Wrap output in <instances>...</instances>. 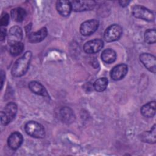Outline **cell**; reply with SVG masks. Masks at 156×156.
I'll return each mask as SVG.
<instances>
[{
  "instance_id": "cell-20",
  "label": "cell",
  "mask_w": 156,
  "mask_h": 156,
  "mask_svg": "<svg viewBox=\"0 0 156 156\" xmlns=\"http://www.w3.org/2000/svg\"><path fill=\"white\" fill-rule=\"evenodd\" d=\"M102 60L108 64L112 63L116 60V52L112 49L108 48L104 50L101 54Z\"/></svg>"
},
{
  "instance_id": "cell-14",
  "label": "cell",
  "mask_w": 156,
  "mask_h": 156,
  "mask_svg": "<svg viewBox=\"0 0 156 156\" xmlns=\"http://www.w3.org/2000/svg\"><path fill=\"white\" fill-rule=\"evenodd\" d=\"M60 116L62 121L66 124H71L75 120L73 111L67 107H63L60 110Z\"/></svg>"
},
{
  "instance_id": "cell-16",
  "label": "cell",
  "mask_w": 156,
  "mask_h": 156,
  "mask_svg": "<svg viewBox=\"0 0 156 156\" xmlns=\"http://www.w3.org/2000/svg\"><path fill=\"white\" fill-rule=\"evenodd\" d=\"M155 112L156 105L154 101L144 104L141 108V113L144 117L152 118L155 116Z\"/></svg>"
},
{
  "instance_id": "cell-25",
  "label": "cell",
  "mask_w": 156,
  "mask_h": 156,
  "mask_svg": "<svg viewBox=\"0 0 156 156\" xmlns=\"http://www.w3.org/2000/svg\"><path fill=\"white\" fill-rule=\"evenodd\" d=\"M6 34H7V31H6L5 29L1 28V35H0V38H1V41L4 40V39L5 38V37H6Z\"/></svg>"
},
{
  "instance_id": "cell-21",
  "label": "cell",
  "mask_w": 156,
  "mask_h": 156,
  "mask_svg": "<svg viewBox=\"0 0 156 156\" xmlns=\"http://www.w3.org/2000/svg\"><path fill=\"white\" fill-rule=\"evenodd\" d=\"M108 85V79L105 77H101L98 79L94 83L93 87L94 90L98 92L104 91Z\"/></svg>"
},
{
  "instance_id": "cell-18",
  "label": "cell",
  "mask_w": 156,
  "mask_h": 156,
  "mask_svg": "<svg viewBox=\"0 0 156 156\" xmlns=\"http://www.w3.org/2000/svg\"><path fill=\"white\" fill-rule=\"evenodd\" d=\"M155 124L153 126L150 131H145L140 135V138L143 142L150 144L155 143Z\"/></svg>"
},
{
  "instance_id": "cell-4",
  "label": "cell",
  "mask_w": 156,
  "mask_h": 156,
  "mask_svg": "<svg viewBox=\"0 0 156 156\" xmlns=\"http://www.w3.org/2000/svg\"><path fill=\"white\" fill-rule=\"evenodd\" d=\"M132 13L135 18L147 21H152L155 19L154 14L151 10L140 5H134L132 9Z\"/></svg>"
},
{
  "instance_id": "cell-1",
  "label": "cell",
  "mask_w": 156,
  "mask_h": 156,
  "mask_svg": "<svg viewBox=\"0 0 156 156\" xmlns=\"http://www.w3.org/2000/svg\"><path fill=\"white\" fill-rule=\"evenodd\" d=\"M32 55L30 51H27L15 61L11 71L13 76L18 77L26 74L28 70Z\"/></svg>"
},
{
  "instance_id": "cell-10",
  "label": "cell",
  "mask_w": 156,
  "mask_h": 156,
  "mask_svg": "<svg viewBox=\"0 0 156 156\" xmlns=\"http://www.w3.org/2000/svg\"><path fill=\"white\" fill-rule=\"evenodd\" d=\"M104 46V41L101 39L90 40L83 45V50L87 54H94L101 50Z\"/></svg>"
},
{
  "instance_id": "cell-12",
  "label": "cell",
  "mask_w": 156,
  "mask_h": 156,
  "mask_svg": "<svg viewBox=\"0 0 156 156\" xmlns=\"http://www.w3.org/2000/svg\"><path fill=\"white\" fill-rule=\"evenodd\" d=\"M23 141V135L18 132H14L9 135L7 139V144L10 149L16 150L21 146Z\"/></svg>"
},
{
  "instance_id": "cell-5",
  "label": "cell",
  "mask_w": 156,
  "mask_h": 156,
  "mask_svg": "<svg viewBox=\"0 0 156 156\" xmlns=\"http://www.w3.org/2000/svg\"><path fill=\"white\" fill-rule=\"evenodd\" d=\"M122 34V29L119 25L112 24L105 30L104 38L107 42H113L119 39Z\"/></svg>"
},
{
  "instance_id": "cell-15",
  "label": "cell",
  "mask_w": 156,
  "mask_h": 156,
  "mask_svg": "<svg viewBox=\"0 0 156 156\" xmlns=\"http://www.w3.org/2000/svg\"><path fill=\"white\" fill-rule=\"evenodd\" d=\"M48 34L46 27H43L40 30L32 32L29 35V41L30 43H38L43 40Z\"/></svg>"
},
{
  "instance_id": "cell-8",
  "label": "cell",
  "mask_w": 156,
  "mask_h": 156,
  "mask_svg": "<svg viewBox=\"0 0 156 156\" xmlns=\"http://www.w3.org/2000/svg\"><path fill=\"white\" fill-rule=\"evenodd\" d=\"M23 36L21 28L18 26H12L8 33V43L10 46L21 42Z\"/></svg>"
},
{
  "instance_id": "cell-19",
  "label": "cell",
  "mask_w": 156,
  "mask_h": 156,
  "mask_svg": "<svg viewBox=\"0 0 156 156\" xmlns=\"http://www.w3.org/2000/svg\"><path fill=\"white\" fill-rule=\"evenodd\" d=\"M26 10L21 7H16L13 9L10 12L12 19L16 22L23 21L26 16Z\"/></svg>"
},
{
  "instance_id": "cell-11",
  "label": "cell",
  "mask_w": 156,
  "mask_h": 156,
  "mask_svg": "<svg viewBox=\"0 0 156 156\" xmlns=\"http://www.w3.org/2000/svg\"><path fill=\"white\" fill-rule=\"evenodd\" d=\"M127 71V65L121 63L113 68L110 72V77L114 80H119L123 79L126 76Z\"/></svg>"
},
{
  "instance_id": "cell-7",
  "label": "cell",
  "mask_w": 156,
  "mask_h": 156,
  "mask_svg": "<svg viewBox=\"0 0 156 156\" xmlns=\"http://www.w3.org/2000/svg\"><path fill=\"white\" fill-rule=\"evenodd\" d=\"M72 10L75 12H83L93 9L96 5L94 1H71Z\"/></svg>"
},
{
  "instance_id": "cell-22",
  "label": "cell",
  "mask_w": 156,
  "mask_h": 156,
  "mask_svg": "<svg viewBox=\"0 0 156 156\" xmlns=\"http://www.w3.org/2000/svg\"><path fill=\"white\" fill-rule=\"evenodd\" d=\"M24 44L21 42H19L10 46L9 51L12 55L17 56L22 53L24 50Z\"/></svg>"
},
{
  "instance_id": "cell-24",
  "label": "cell",
  "mask_w": 156,
  "mask_h": 156,
  "mask_svg": "<svg viewBox=\"0 0 156 156\" xmlns=\"http://www.w3.org/2000/svg\"><path fill=\"white\" fill-rule=\"evenodd\" d=\"M9 23V15L7 13H2L1 19H0V24L1 26H6L8 25Z\"/></svg>"
},
{
  "instance_id": "cell-26",
  "label": "cell",
  "mask_w": 156,
  "mask_h": 156,
  "mask_svg": "<svg viewBox=\"0 0 156 156\" xmlns=\"http://www.w3.org/2000/svg\"><path fill=\"white\" fill-rule=\"evenodd\" d=\"M119 3L120 5H121L122 7H126V6L128 5V4L130 3V1H119Z\"/></svg>"
},
{
  "instance_id": "cell-17",
  "label": "cell",
  "mask_w": 156,
  "mask_h": 156,
  "mask_svg": "<svg viewBox=\"0 0 156 156\" xmlns=\"http://www.w3.org/2000/svg\"><path fill=\"white\" fill-rule=\"evenodd\" d=\"M29 88L30 90L35 94L44 97L48 96V93L46 88L38 82L31 81L29 83Z\"/></svg>"
},
{
  "instance_id": "cell-6",
  "label": "cell",
  "mask_w": 156,
  "mask_h": 156,
  "mask_svg": "<svg viewBox=\"0 0 156 156\" xmlns=\"http://www.w3.org/2000/svg\"><path fill=\"white\" fill-rule=\"evenodd\" d=\"M99 25V21L94 19L85 21L80 26V32L83 36L90 35L97 30Z\"/></svg>"
},
{
  "instance_id": "cell-13",
  "label": "cell",
  "mask_w": 156,
  "mask_h": 156,
  "mask_svg": "<svg viewBox=\"0 0 156 156\" xmlns=\"http://www.w3.org/2000/svg\"><path fill=\"white\" fill-rule=\"evenodd\" d=\"M56 9L58 13L62 16H68L72 10L71 1H58L56 3Z\"/></svg>"
},
{
  "instance_id": "cell-2",
  "label": "cell",
  "mask_w": 156,
  "mask_h": 156,
  "mask_svg": "<svg viewBox=\"0 0 156 156\" xmlns=\"http://www.w3.org/2000/svg\"><path fill=\"white\" fill-rule=\"evenodd\" d=\"M24 129L27 134L32 137L43 138L45 136V129L44 127L36 121H28L25 124Z\"/></svg>"
},
{
  "instance_id": "cell-27",
  "label": "cell",
  "mask_w": 156,
  "mask_h": 156,
  "mask_svg": "<svg viewBox=\"0 0 156 156\" xmlns=\"http://www.w3.org/2000/svg\"><path fill=\"white\" fill-rule=\"evenodd\" d=\"M4 73L3 72V71H1V88L2 87L3 85V82H4V78H5V74H4Z\"/></svg>"
},
{
  "instance_id": "cell-3",
  "label": "cell",
  "mask_w": 156,
  "mask_h": 156,
  "mask_svg": "<svg viewBox=\"0 0 156 156\" xmlns=\"http://www.w3.org/2000/svg\"><path fill=\"white\" fill-rule=\"evenodd\" d=\"M17 105L14 102L8 103L4 107L3 111L1 112V124L6 126L9 124L15 117L17 113Z\"/></svg>"
},
{
  "instance_id": "cell-9",
  "label": "cell",
  "mask_w": 156,
  "mask_h": 156,
  "mask_svg": "<svg viewBox=\"0 0 156 156\" xmlns=\"http://www.w3.org/2000/svg\"><path fill=\"white\" fill-rule=\"evenodd\" d=\"M140 60L149 71L155 73L156 60L154 55L149 53H143L140 55Z\"/></svg>"
},
{
  "instance_id": "cell-23",
  "label": "cell",
  "mask_w": 156,
  "mask_h": 156,
  "mask_svg": "<svg viewBox=\"0 0 156 156\" xmlns=\"http://www.w3.org/2000/svg\"><path fill=\"white\" fill-rule=\"evenodd\" d=\"M144 40L148 44H153L156 41V32L155 29H149L144 33Z\"/></svg>"
}]
</instances>
